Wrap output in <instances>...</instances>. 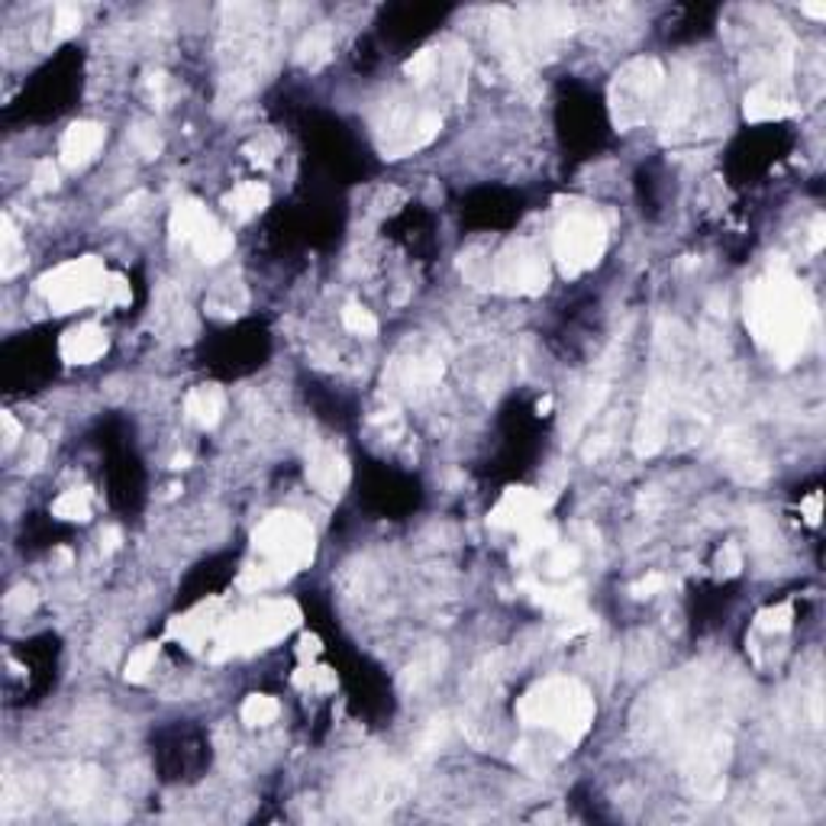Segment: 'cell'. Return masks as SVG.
Wrapping results in <instances>:
<instances>
[{
	"instance_id": "6da1fadb",
	"label": "cell",
	"mask_w": 826,
	"mask_h": 826,
	"mask_svg": "<svg viewBox=\"0 0 826 826\" xmlns=\"http://www.w3.org/2000/svg\"><path fill=\"white\" fill-rule=\"evenodd\" d=\"M753 327L774 352H794L807 332V304L794 281L774 278L753 294Z\"/></svg>"
},
{
	"instance_id": "7a4b0ae2",
	"label": "cell",
	"mask_w": 826,
	"mask_h": 826,
	"mask_svg": "<svg viewBox=\"0 0 826 826\" xmlns=\"http://www.w3.org/2000/svg\"><path fill=\"white\" fill-rule=\"evenodd\" d=\"M520 716L530 726H543V729H555L562 736H581L588 729L591 720V701L588 694L575 684V681H546L540 684L523 704H520Z\"/></svg>"
},
{
	"instance_id": "3957f363",
	"label": "cell",
	"mask_w": 826,
	"mask_h": 826,
	"mask_svg": "<svg viewBox=\"0 0 826 826\" xmlns=\"http://www.w3.org/2000/svg\"><path fill=\"white\" fill-rule=\"evenodd\" d=\"M108 281L111 272L101 259H71L43 278L39 291L56 314H75L84 307H101Z\"/></svg>"
},
{
	"instance_id": "277c9868",
	"label": "cell",
	"mask_w": 826,
	"mask_h": 826,
	"mask_svg": "<svg viewBox=\"0 0 826 826\" xmlns=\"http://www.w3.org/2000/svg\"><path fill=\"white\" fill-rule=\"evenodd\" d=\"M604 246V223L595 214H572L558 223V229L552 236V259L558 262V269L565 275H585L601 262Z\"/></svg>"
},
{
	"instance_id": "5b68a950",
	"label": "cell",
	"mask_w": 826,
	"mask_h": 826,
	"mask_svg": "<svg viewBox=\"0 0 826 826\" xmlns=\"http://www.w3.org/2000/svg\"><path fill=\"white\" fill-rule=\"evenodd\" d=\"M171 233L197 252L204 262H223L233 252V236L226 226L211 217V211L197 201H184L171 214Z\"/></svg>"
},
{
	"instance_id": "8992f818",
	"label": "cell",
	"mask_w": 826,
	"mask_h": 826,
	"mask_svg": "<svg viewBox=\"0 0 826 826\" xmlns=\"http://www.w3.org/2000/svg\"><path fill=\"white\" fill-rule=\"evenodd\" d=\"M661 88V68L653 58H640L630 61L623 68V75H616V98H613V111L616 120L623 123H640L646 120L649 108L656 104Z\"/></svg>"
},
{
	"instance_id": "52a82bcc",
	"label": "cell",
	"mask_w": 826,
	"mask_h": 826,
	"mask_svg": "<svg viewBox=\"0 0 826 826\" xmlns=\"http://www.w3.org/2000/svg\"><path fill=\"white\" fill-rule=\"evenodd\" d=\"M101 149H104V126L94 120H78L61 133L58 162L65 168H84L98 159Z\"/></svg>"
},
{
	"instance_id": "ba28073f",
	"label": "cell",
	"mask_w": 826,
	"mask_h": 826,
	"mask_svg": "<svg viewBox=\"0 0 826 826\" xmlns=\"http://www.w3.org/2000/svg\"><path fill=\"white\" fill-rule=\"evenodd\" d=\"M108 332L98 324H78L71 330L65 332L58 339V355L68 362V365H94L108 355Z\"/></svg>"
},
{
	"instance_id": "9c48e42d",
	"label": "cell",
	"mask_w": 826,
	"mask_h": 826,
	"mask_svg": "<svg viewBox=\"0 0 826 826\" xmlns=\"http://www.w3.org/2000/svg\"><path fill=\"white\" fill-rule=\"evenodd\" d=\"M540 517H543L540 497L530 495V491H507L495 507L491 520L497 527L513 530V533H533L540 527Z\"/></svg>"
},
{
	"instance_id": "30bf717a",
	"label": "cell",
	"mask_w": 826,
	"mask_h": 826,
	"mask_svg": "<svg viewBox=\"0 0 826 826\" xmlns=\"http://www.w3.org/2000/svg\"><path fill=\"white\" fill-rule=\"evenodd\" d=\"M307 478L320 495H339L346 488V462L332 449H320L307 465Z\"/></svg>"
},
{
	"instance_id": "8fae6325",
	"label": "cell",
	"mask_w": 826,
	"mask_h": 826,
	"mask_svg": "<svg viewBox=\"0 0 826 826\" xmlns=\"http://www.w3.org/2000/svg\"><path fill=\"white\" fill-rule=\"evenodd\" d=\"M223 204L236 220H252L269 207V188L262 181H239V184H233V191L226 194Z\"/></svg>"
},
{
	"instance_id": "7c38bea8",
	"label": "cell",
	"mask_w": 826,
	"mask_h": 826,
	"mask_svg": "<svg viewBox=\"0 0 826 826\" xmlns=\"http://www.w3.org/2000/svg\"><path fill=\"white\" fill-rule=\"evenodd\" d=\"M788 111H791V104H788V98H784L774 84H756V88L746 94V116H749L753 123L781 120Z\"/></svg>"
},
{
	"instance_id": "4fadbf2b",
	"label": "cell",
	"mask_w": 826,
	"mask_h": 826,
	"mask_svg": "<svg viewBox=\"0 0 826 826\" xmlns=\"http://www.w3.org/2000/svg\"><path fill=\"white\" fill-rule=\"evenodd\" d=\"M184 410L197 427H217L226 410V400L217 387H194L184 400Z\"/></svg>"
},
{
	"instance_id": "5bb4252c",
	"label": "cell",
	"mask_w": 826,
	"mask_h": 826,
	"mask_svg": "<svg viewBox=\"0 0 826 826\" xmlns=\"http://www.w3.org/2000/svg\"><path fill=\"white\" fill-rule=\"evenodd\" d=\"M53 513H56L58 520L84 523V520H91V495H88V491H78V488L61 491V495L53 500Z\"/></svg>"
},
{
	"instance_id": "9a60e30c",
	"label": "cell",
	"mask_w": 826,
	"mask_h": 826,
	"mask_svg": "<svg viewBox=\"0 0 826 826\" xmlns=\"http://www.w3.org/2000/svg\"><path fill=\"white\" fill-rule=\"evenodd\" d=\"M278 714H281V704L272 694H252L242 704V723H249V726H269V723H275Z\"/></svg>"
},
{
	"instance_id": "2e32d148",
	"label": "cell",
	"mask_w": 826,
	"mask_h": 826,
	"mask_svg": "<svg viewBox=\"0 0 826 826\" xmlns=\"http://www.w3.org/2000/svg\"><path fill=\"white\" fill-rule=\"evenodd\" d=\"M342 327L352 332V336H375L378 332V320H375L372 310H365L359 304H349L342 310Z\"/></svg>"
},
{
	"instance_id": "e0dca14e",
	"label": "cell",
	"mask_w": 826,
	"mask_h": 826,
	"mask_svg": "<svg viewBox=\"0 0 826 826\" xmlns=\"http://www.w3.org/2000/svg\"><path fill=\"white\" fill-rule=\"evenodd\" d=\"M156 646H143V649H136L129 661H126V678L129 681H143L152 668H156Z\"/></svg>"
},
{
	"instance_id": "ac0fdd59",
	"label": "cell",
	"mask_w": 826,
	"mask_h": 826,
	"mask_svg": "<svg viewBox=\"0 0 826 826\" xmlns=\"http://www.w3.org/2000/svg\"><path fill=\"white\" fill-rule=\"evenodd\" d=\"M58 184V168L53 159H43V162H36L33 168V188L36 191H53Z\"/></svg>"
}]
</instances>
